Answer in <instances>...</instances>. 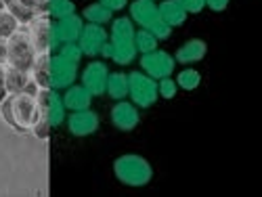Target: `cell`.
<instances>
[{
	"mask_svg": "<svg viewBox=\"0 0 262 197\" xmlns=\"http://www.w3.org/2000/svg\"><path fill=\"white\" fill-rule=\"evenodd\" d=\"M30 72L38 89H51V53H38Z\"/></svg>",
	"mask_w": 262,
	"mask_h": 197,
	"instance_id": "cell-19",
	"label": "cell"
},
{
	"mask_svg": "<svg viewBox=\"0 0 262 197\" xmlns=\"http://www.w3.org/2000/svg\"><path fill=\"white\" fill-rule=\"evenodd\" d=\"M179 5L187 11V13H200L206 7V0H179Z\"/></svg>",
	"mask_w": 262,
	"mask_h": 197,
	"instance_id": "cell-29",
	"label": "cell"
},
{
	"mask_svg": "<svg viewBox=\"0 0 262 197\" xmlns=\"http://www.w3.org/2000/svg\"><path fill=\"white\" fill-rule=\"evenodd\" d=\"M200 82H202V76H200V72H195V70H183L179 76H177V86H181V89H185V91H195L200 86Z\"/></svg>",
	"mask_w": 262,
	"mask_h": 197,
	"instance_id": "cell-25",
	"label": "cell"
},
{
	"mask_svg": "<svg viewBox=\"0 0 262 197\" xmlns=\"http://www.w3.org/2000/svg\"><path fill=\"white\" fill-rule=\"evenodd\" d=\"M128 97L137 107H151L158 101V82L143 72L128 74Z\"/></svg>",
	"mask_w": 262,
	"mask_h": 197,
	"instance_id": "cell-8",
	"label": "cell"
},
{
	"mask_svg": "<svg viewBox=\"0 0 262 197\" xmlns=\"http://www.w3.org/2000/svg\"><path fill=\"white\" fill-rule=\"evenodd\" d=\"M82 17L89 21V24H97V26H103V24H109L112 21V11L107 7H103L101 3H93L84 9Z\"/></svg>",
	"mask_w": 262,
	"mask_h": 197,
	"instance_id": "cell-22",
	"label": "cell"
},
{
	"mask_svg": "<svg viewBox=\"0 0 262 197\" xmlns=\"http://www.w3.org/2000/svg\"><path fill=\"white\" fill-rule=\"evenodd\" d=\"M36 97H38V107H40V122L34 128V135L47 137L49 128L61 126L65 120L63 97H59V93L53 89H40Z\"/></svg>",
	"mask_w": 262,
	"mask_h": 197,
	"instance_id": "cell-3",
	"label": "cell"
},
{
	"mask_svg": "<svg viewBox=\"0 0 262 197\" xmlns=\"http://www.w3.org/2000/svg\"><path fill=\"white\" fill-rule=\"evenodd\" d=\"M105 93L116 99V101H124L128 97V76L126 74H109L107 78V89Z\"/></svg>",
	"mask_w": 262,
	"mask_h": 197,
	"instance_id": "cell-21",
	"label": "cell"
},
{
	"mask_svg": "<svg viewBox=\"0 0 262 197\" xmlns=\"http://www.w3.org/2000/svg\"><path fill=\"white\" fill-rule=\"evenodd\" d=\"M59 53V57H63V59H68V61H74V63H78L80 59H82V51H80V47H78V42H65V45H59V49H57Z\"/></svg>",
	"mask_w": 262,
	"mask_h": 197,
	"instance_id": "cell-27",
	"label": "cell"
},
{
	"mask_svg": "<svg viewBox=\"0 0 262 197\" xmlns=\"http://www.w3.org/2000/svg\"><path fill=\"white\" fill-rule=\"evenodd\" d=\"M7 84H5V68L0 65V103H3L5 99H7Z\"/></svg>",
	"mask_w": 262,
	"mask_h": 197,
	"instance_id": "cell-32",
	"label": "cell"
},
{
	"mask_svg": "<svg viewBox=\"0 0 262 197\" xmlns=\"http://www.w3.org/2000/svg\"><path fill=\"white\" fill-rule=\"evenodd\" d=\"M99 3L114 13V11H122V9L128 5V0H99Z\"/></svg>",
	"mask_w": 262,
	"mask_h": 197,
	"instance_id": "cell-30",
	"label": "cell"
},
{
	"mask_svg": "<svg viewBox=\"0 0 262 197\" xmlns=\"http://www.w3.org/2000/svg\"><path fill=\"white\" fill-rule=\"evenodd\" d=\"M5 84H7V93H36V82L32 84V76L28 70H19V68H5Z\"/></svg>",
	"mask_w": 262,
	"mask_h": 197,
	"instance_id": "cell-15",
	"label": "cell"
},
{
	"mask_svg": "<svg viewBox=\"0 0 262 197\" xmlns=\"http://www.w3.org/2000/svg\"><path fill=\"white\" fill-rule=\"evenodd\" d=\"M107 78H109L107 65L101 61H93L86 65V70L82 72V86L93 97H101V95H105V89H107Z\"/></svg>",
	"mask_w": 262,
	"mask_h": 197,
	"instance_id": "cell-11",
	"label": "cell"
},
{
	"mask_svg": "<svg viewBox=\"0 0 262 197\" xmlns=\"http://www.w3.org/2000/svg\"><path fill=\"white\" fill-rule=\"evenodd\" d=\"M68 128L74 137H89L99 128V116L89 109H80V112H72L68 118Z\"/></svg>",
	"mask_w": 262,
	"mask_h": 197,
	"instance_id": "cell-13",
	"label": "cell"
},
{
	"mask_svg": "<svg viewBox=\"0 0 262 197\" xmlns=\"http://www.w3.org/2000/svg\"><path fill=\"white\" fill-rule=\"evenodd\" d=\"M158 13H160L164 24H168L170 28L183 26L185 19H187V11L179 5V0H164V3L158 5Z\"/></svg>",
	"mask_w": 262,
	"mask_h": 197,
	"instance_id": "cell-18",
	"label": "cell"
},
{
	"mask_svg": "<svg viewBox=\"0 0 262 197\" xmlns=\"http://www.w3.org/2000/svg\"><path fill=\"white\" fill-rule=\"evenodd\" d=\"M36 49L32 45V38L28 32H15L11 38H7V63L11 68L19 70H32L36 61Z\"/></svg>",
	"mask_w": 262,
	"mask_h": 197,
	"instance_id": "cell-6",
	"label": "cell"
},
{
	"mask_svg": "<svg viewBox=\"0 0 262 197\" xmlns=\"http://www.w3.org/2000/svg\"><path fill=\"white\" fill-rule=\"evenodd\" d=\"M206 5L212 9V11H225L229 0H206Z\"/></svg>",
	"mask_w": 262,
	"mask_h": 197,
	"instance_id": "cell-31",
	"label": "cell"
},
{
	"mask_svg": "<svg viewBox=\"0 0 262 197\" xmlns=\"http://www.w3.org/2000/svg\"><path fill=\"white\" fill-rule=\"evenodd\" d=\"M135 49H137V53H141V55L156 51V49H158V38L151 34L149 30H143V28H141L139 32H135Z\"/></svg>",
	"mask_w": 262,
	"mask_h": 197,
	"instance_id": "cell-24",
	"label": "cell"
},
{
	"mask_svg": "<svg viewBox=\"0 0 262 197\" xmlns=\"http://www.w3.org/2000/svg\"><path fill=\"white\" fill-rule=\"evenodd\" d=\"M204 55H206V42L200 38H193V40L185 42L177 51V61L179 63H195V61L204 59Z\"/></svg>",
	"mask_w": 262,
	"mask_h": 197,
	"instance_id": "cell-20",
	"label": "cell"
},
{
	"mask_svg": "<svg viewBox=\"0 0 262 197\" xmlns=\"http://www.w3.org/2000/svg\"><path fill=\"white\" fill-rule=\"evenodd\" d=\"M17 26H19V21L5 9V11H0V38L7 40L11 38L15 32H17Z\"/></svg>",
	"mask_w": 262,
	"mask_h": 197,
	"instance_id": "cell-26",
	"label": "cell"
},
{
	"mask_svg": "<svg viewBox=\"0 0 262 197\" xmlns=\"http://www.w3.org/2000/svg\"><path fill=\"white\" fill-rule=\"evenodd\" d=\"M91 101H93V95L84 89L82 84H72L65 89V95H63V105L65 109L70 112H80V109H89L91 107Z\"/></svg>",
	"mask_w": 262,
	"mask_h": 197,
	"instance_id": "cell-17",
	"label": "cell"
},
{
	"mask_svg": "<svg viewBox=\"0 0 262 197\" xmlns=\"http://www.w3.org/2000/svg\"><path fill=\"white\" fill-rule=\"evenodd\" d=\"M107 42V32L103 30V26L97 24H89L84 26L78 38V47L82 51V55H89V57H97L101 55V49Z\"/></svg>",
	"mask_w": 262,
	"mask_h": 197,
	"instance_id": "cell-12",
	"label": "cell"
},
{
	"mask_svg": "<svg viewBox=\"0 0 262 197\" xmlns=\"http://www.w3.org/2000/svg\"><path fill=\"white\" fill-rule=\"evenodd\" d=\"M0 112H3L7 124H11L15 130L21 133H34L36 124L40 122V107L38 97L34 93H13L0 103Z\"/></svg>",
	"mask_w": 262,
	"mask_h": 197,
	"instance_id": "cell-1",
	"label": "cell"
},
{
	"mask_svg": "<svg viewBox=\"0 0 262 197\" xmlns=\"http://www.w3.org/2000/svg\"><path fill=\"white\" fill-rule=\"evenodd\" d=\"M78 76V63L68 61L59 55L51 57V89L53 91H61L68 89L76 82Z\"/></svg>",
	"mask_w": 262,
	"mask_h": 197,
	"instance_id": "cell-10",
	"label": "cell"
},
{
	"mask_svg": "<svg viewBox=\"0 0 262 197\" xmlns=\"http://www.w3.org/2000/svg\"><path fill=\"white\" fill-rule=\"evenodd\" d=\"M7 63V40L0 38V65Z\"/></svg>",
	"mask_w": 262,
	"mask_h": 197,
	"instance_id": "cell-33",
	"label": "cell"
},
{
	"mask_svg": "<svg viewBox=\"0 0 262 197\" xmlns=\"http://www.w3.org/2000/svg\"><path fill=\"white\" fill-rule=\"evenodd\" d=\"M82 28H84L82 17H78L76 13L53 21V30H55V36L59 40V45H65V42H78Z\"/></svg>",
	"mask_w": 262,
	"mask_h": 197,
	"instance_id": "cell-14",
	"label": "cell"
},
{
	"mask_svg": "<svg viewBox=\"0 0 262 197\" xmlns=\"http://www.w3.org/2000/svg\"><path fill=\"white\" fill-rule=\"evenodd\" d=\"M130 19L137 21L143 30H149L158 40H166L172 32V28L162 21L156 0H135L130 5Z\"/></svg>",
	"mask_w": 262,
	"mask_h": 197,
	"instance_id": "cell-5",
	"label": "cell"
},
{
	"mask_svg": "<svg viewBox=\"0 0 262 197\" xmlns=\"http://www.w3.org/2000/svg\"><path fill=\"white\" fill-rule=\"evenodd\" d=\"M112 124L120 130H133L139 124V112L133 103L120 101L112 107Z\"/></svg>",
	"mask_w": 262,
	"mask_h": 197,
	"instance_id": "cell-16",
	"label": "cell"
},
{
	"mask_svg": "<svg viewBox=\"0 0 262 197\" xmlns=\"http://www.w3.org/2000/svg\"><path fill=\"white\" fill-rule=\"evenodd\" d=\"M141 68L154 80H162L174 72V59L166 51H151L141 57Z\"/></svg>",
	"mask_w": 262,
	"mask_h": 197,
	"instance_id": "cell-9",
	"label": "cell"
},
{
	"mask_svg": "<svg viewBox=\"0 0 262 197\" xmlns=\"http://www.w3.org/2000/svg\"><path fill=\"white\" fill-rule=\"evenodd\" d=\"M177 82H174L170 76L168 78H162L160 82H158V95L162 97V99H172L174 95H177Z\"/></svg>",
	"mask_w": 262,
	"mask_h": 197,
	"instance_id": "cell-28",
	"label": "cell"
},
{
	"mask_svg": "<svg viewBox=\"0 0 262 197\" xmlns=\"http://www.w3.org/2000/svg\"><path fill=\"white\" fill-rule=\"evenodd\" d=\"M7 9V5H5V0H0V11H5Z\"/></svg>",
	"mask_w": 262,
	"mask_h": 197,
	"instance_id": "cell-34",
	"label": "cell"
},
{
	"mask_svg": "<svg viewBox=\"0 0 262 197\" xmlns=\"http://www.w3.org/2000/svg\"><path fill=\"white\" fill-rule=\"evenodd\" d=\"M28 34L32 38V45H34L36 53H51V51L59 49V40H57L55 30H53V19L47 13L36 15L30 21Z\"/></svg>",
	"mask_w": 262,
	"mask_h": 197,
	"instance_id": "cell-7",
	"label": "cell"
},
{
	"mask_svg": "<svg viewBox=\"0 0 262 197\" xmlns=\"http://www.w3.org/2000/svg\"><path fill=\"white\" fill-rule=\"evenodd\" d=\"M109 45H112V59L118 65H128L137 57L135 49V26L133 19L120 17L112 24V32H109Z\"/></svg>",
	"mask_w": 262,
	"mask_h": 197,
	"instance_id": "cell-2",
	"label": "cell"
},
{
	"mask_svg": "<svg viewBox=\"0 0 262 197\" xmlns=\"http://www.w3.org/2000/svg\"><path fill=\"white\" fill-rule=\"evenodd\" d=\"M76 13V5L72 0H47V15L53 19H61Z\"/></svg>",
	"mask_w": 262,
	"mask_h": 197,
	"instance_id": "cell-23",
	"label": "cell"
},
{
	"mask_svg": "<svg viewBox=\"0 0 262 197\" xmlns=\"http://www.w3.org/2000/svg\"><path fill=\"white\" fill-rule=\"evenodd\" d=\"M114 172L118 181L128 187H145L151 181V177H154V170H151L149 162L141 156H135V153L120 156L114 162Z\"/></svg>",
	"mask_w": 262,
	"mask_h": 197,
	"instance_id": "cell-4",
	"label": "cell"
}]
</instances>
